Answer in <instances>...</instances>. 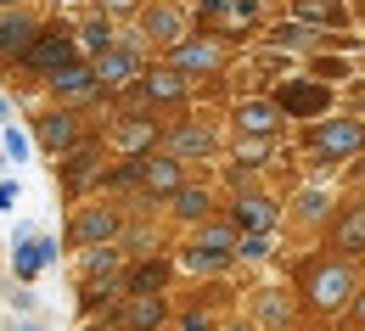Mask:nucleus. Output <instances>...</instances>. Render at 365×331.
I'll use <instances>...</instances> for the list:
<instances>
[{"instance_id": "obj_34", "label": "nucleus", "mask_w": 365, "mask_h": 331, "mask_svg": "<svg viewBox=\"0 0 365 331\" xmlns=\"http://www.w3.org/2000/svg\"><path fill=\"white\" fill-rule=\"evenodd\" d=\"M175 331H220V315H214V309H202V303H191Z\"/></svg>"}, {"instance_id": "obj_10", "label": "nucleus", "mask_w": 365, "mask_h": 331, "mask_svg": "<svg viewBox=\"0 0 365 331\" xmlns=\"http://www.w3.org/2000/svg\"><path fill=\"white\" fill-rule=\"evenodd\" d=\"M230 130L236 135H270V141H281V130H287V112L275 107V95H236L230 101Z\"/></svg>"}, {"instance_id": "obj_38", "label": "nucleus", "mask_w": 365, "mask_h": 331, "mask_svg": "<svg viewBox=\"0 0 365 331\" xmlns=\"http://www.w3.org/2000/svg\"><path fill=\"white\" fill-rule=\"evenodd\" d=\"M349 320H354V326H365V281H360V292H354V309H349Z\"/></svg>"}, {"instance_id": "obj_26", "label": "nucleus", "mask_w": 365, "mask_h": 331, "mask_svg": "<svg viewBox=\"0 0 365 331\" xmlns=\"http://www.w3.org/2000/svg\"><path fill=\"white\" fill-rule=\"evenodd\" d=\"M68 163H62V186L68 191H85L91 180H101V141H79L62 152Z\"/></svg>"}, {"instance_id": "obj_36", "label": "nucleus", "mask_w": 365, "mask_h": 331, "mask_svg": "<svg viewBox=\"0 0 365 331\" xmlns=\"http://www.w3.org/2000/svg\"><path fill=\"white\" fill-rule=\"evenodd\" d=\"M140 6H146V0H96V11H101V17H135Z\"/></svg>"}, {"instance_id": "obj_21", "label": "nucleus", "mask_w": 365, "mask_h": 331, "mask_svg": "<svg viewBox=\"0 0 365 331\" xmlns=\"http://www.w3.org/2000/svg\"><path fill=\"white\" fill-rule=\"evenodd\" d=\"M140 46H124V40H113V46L96 56V73H101V85L107 90H124V85H135L140 79Z\"/></svg>"}, {"instance_id": "obj_35", "label": "nucleus", "mask_w": 365, "mask_h": 331, "mask_svg": "<svg viewBox=\"0 0 365 331\" xmlns=\"http://www.w3.org/2000/svg\"><path fill=\"white\" fill-rule=\"evenodd\" d=\"M0 152H6V157H29V135H23L17 124H0Z\"/></svg>"}, {"instance_id": "obj_46", "label": "nucleus", "mask_w": 365, "mask_h": 331, "mask_svg": "<svg viewBox=\"0 0 365 331\" xmlns=\"http://www.w3.org/2000/svg\"><path fill=\"white\" fill-rule=\"evenodd\" d=\"M0 6H17V0H0Z\"/></svg>"}, {"instance_id": "obj_9", "label": "nucleus", "mask_w": 365, "mask_h": 331, "mask_svg": "<svg viewBox=\"0 0 365 331\" xmlns=\"http://www.w3.org/2000/svg\"><path fill=\"white\" fill-rule=\"evenodd\" d=\"M225 214L236 219V231H259V236H275V231L287 225V208L275 202L270 191H253V186H242V191H236Z\"/></svg>"}, {"instance_id": "obj_15", "label": "nucleus", "mask_w": 365, "mask_h": 331, "mask_svg": "<svg viewBox=\"0 0 365 331\" xmlns=\"http://www.w3.org/2000/svg\"><path fill=\"white\" fill-rule=\"evenodd\" d=\"M337 214V186H298L292 191V202H287V219H292V231H326V219Z\"/></svg>"}, {"instance_id": "obj_3", "label": "nucleus", "mask_w": 365, "mask_h": 331, "mask_svg": "<svg viewBox=\"0 0 365 331\" xmlns=\"http://www.w3.org/2000/svg\"><path fill=\"white\" fill-rule=\"evenodd\" d=\"M191 6H197V28L220 34L230 46H242V40H253V34L264 28L259 0H191Z\"/></svg>"}, {"instance_id": "obj_31", "label": "nucleus", "mask_w": 365, "mask_h": 331, "mask_svg": "<svg viewBox=\"0 0 365 331\" xmlns=\"http://www.w3.org/2000/svg\"><path fill=\"white\" fill-rule=\"evenodd\" d=\"M118 264H124L118 241H101V247H85V281H113V275H118Z\"/></svg>"}, {"instance_id": "obj_12", "label": "nucleus", "mask_w": 365, "mask_h": 331, "mask_svg": "<svg viewBox=\"0 0 365 331\" xmlns=\"http://www.w3.org/2000/svg\"><path fill=\"white\" fill-rule=\"evenodd\" d=\"M135 95L146 101V107H185V95H191V79H185L175 62H152V68H140Z\"/></svg>"}, {"instance_id": "obj_4", "label": "nucleus", "mask_w": 365, "mask_h": 331, "mask_svg": "<svg viewBox=\"0 0 365 331\" xmlns=\"http://www.w3.org/2000/svg\"><path fill=\"white\" fill-rule=\"evenodd\" d=\"M275 107L287 112V118H298V124H309V118H326L331 107H337V85H326L315 73H281V85H275Z\"/></svg>"}, {"instance_id": "obj_47", "label": "nucleus", "mask_w": 365, "mask_h": 331, "mask_svg": "<svg viewBox=\"0 0 365 331\" xmlns=\"http://www.w3.org/2000/svg\"><path fill=\"white\" fill-rule=\"evenodd\" d=\"M360 331H365V326H360Z\"/></svg>"}, {"instance_id": "obj_41", "label": "nucleus", "mask_w": 365, "mask_h": 331, "mask_svg": "<svg viewBox=\"0 0 365 331\" xmlns=\"http://www.w3.org/2000/svg\"><path fill=\"white\" fill-rule=\"evenodd\" d=\"M354 163L360 169H343V174H349V186H365V157H354Z\"/></svg>"}, {"instance_id": "obj_28", "label": "nucleus", "mask_w": 365, "mask_h": 331, "mask_svg": "<svg viewBox=\"0 0 365 331\" xmlns=\"http://www.w3.org/2000/svg\"><path fill=\"white\" fill-rule=\"evenodd\" d=\"M304 73H315L326 85H349V79H354V62H349L337 46H320L315 56H304Z\"/></svg>"}, {"instance_id": "obj_39", "label": "nucleus", "mask_w": 365, "mask_h": 331, "mask_svg": "<svg viewBox=\"0 0 365 331\" xmlns=\"http://www.w3.org/2000/svg\"><path fill=\"white\" fill-rule=\"evenodd\" d=\"M220 331H259V320L247 315V320H220Z\"/></svg>"}, {"instance_id": "obj_30", "label": "nucleus", "mask_w": 365, "mask_h": 331, "mask_svg": "<svg viewBox=\"0 0 365 331\" xmlns=\"http://www.w3.org/2000/svg\"><path fill=\"white\" fill-rule=\"evenodd\" d=\"M169 270H175L169 258H140L135 270L124 275V292H163V286H169Z\"/></svg>"}, {"instance_id": "obj_17", "label": "nucleus", "mask_w": 365, "mask_h": 331, "mask_svg": "<svg viewBox=\"0 0 365 331\" xmlns=\"http://www.w3.org/2000/svg\"><path fill=\"white\" fill-rule=\"evenodd\" d=\"M46 85H51V95H56L62 107H79V101H96V95L107 90V85H101V73H96V62H85V56H79V62H68L62 73H51Z\"/></svg>"}, {"instance_id": "obj_43", "label": "nucleus", "mask_w": 365, "mask_h": 331, "mask_svg": "<svg viewBox=\"0 0 365 331\" xmlns=\"http://www.w3.org/2000/svg\"><path fill=\"white\" fill-rule=\"evenodd\" d=\"M0 124H11V107H6V95H0Z\"/></svg>"}, {"instance_id": "obj_24", "label": "nucleus", "mask_w": 365, "mask_h": 331, "mask_svg": "<svg viewBox=\"0 0 365 331\" xmlns=\"http://www.w3.org/2000/svg\"><path fill=\"white\" fill-rule=\"evenodd\" d=\"M51 264H56V236H34V231H29V236L11 241V275L23 286L34 281L40 270H51Z\"/></svg>"}, {"instance_id": "obj_29", "label": "nucleus", "mask_w": 365, "mask_h": 331, "mask_svg": "<svg viewBox=\"0 0 365 331\" xmlns=\"http://www.w3.org/2000/svg\"><path fill=\"white\" fill-rule=\"evenodd\" d=\"M180 270L185 275H230L236 253H202V247H180Z\"/></svg>"}, {"instance_id": "obj_14", "label": "nucleus", "mask_w": 365, "mask_h": 331, "mask_svg": "<svg viewBox=\"0 0 365 331\" xmlns=\"http://www.w3.org/2000/svg\"><path fill=\"white\" fill-rule=\"evenodd\" d=\"M247 309H253L259 331H292L304 315V298H292V286H259L247 298Z\"/></svg>"}, {"instance_id": "obj_42", "label": "nucleus", "mask_w": 365, "mask_h": 331, "mask_svg": "<svg viewBox=\"0 0 365 331\" xmlns=\"http://www.w3.org/2000/svg\"><path fill=\"white\" fill-rule=\"evenodd\" d=\"M354 28H360V34H365V0H360V6H354Z\"/></svg>"}, {"instance_id": "obj_2", "label": "nucleus", "mask_w": 365, "mask_h": 331, "mask_svg": "<svg viewBox=\"0 0 365 331\" xmlns=\"http://www.w3.org/2000/svg\"><path fill=\"white\" fill-rule=\"evenodd\" d=\"M298 152L309 157V169L315 174H337V169H349L354 157H365V112H326V118H309L304 124V135H298Z\"/></svg>"}, {"instance_id": "obj_5", "label": "nucleus", "mask_w": 365, "mask_h": 331, "mask_svg": "<svg viewBox=\"0 0 365 331\" xmlns=\"http://www.w3.org/2000/svg\"><path fill=\"white\" fill-rule=\"evenodd\" d=\"M230 56H236V46H230V40H220V34H208V28H191L180 46L169 51V62L180 68L185 79H225Z\"/></svg>"}, {"instance_id": "obj_23", "label": "nucleus", "mask_w": 365, "mask_h": 331, "mask_svg": "<svg viewBox=\"0 0 365 331\" xmlns=\"http://www.w3.org/2000/svg\"><path fill=\"white\" fill-rule=\"evenodd\" d=\"M34 141L46 146V152H56V157H62L68 146H79V112L56 101L51 112H40V118H34Z\"/></svg>"}, {"instance_id": "obj_45", "label": "nucleus", "mask_w": 365, "mask_h": 331, "mask_svg": "<svg viewBox=\"0 0 365 331\" xmlns=\"http://www.w3.org/2000/svg\"><path fill=\"white\" fill-rule=\"evenodd\" d=\"M0 169H6V152H0Z\"/></svg>"}, {"instance_id": "obj_25", "label": "nucleus", "mask_w": 365, "mask_h": 331, "mask_svg": "<svg viewBox=\"0 0 365 331\" xmlns=\"http://www.w3.org/2000/svg\"><path fill=\"white\" fill-rule=\"evenodd\" d=\"M287 11H292V17H304V23H315L326 40H331V34H349V28H354V11H349L343 0H292Z\"/></svg>"}, {"instance_id": "obj_18", "label": "nucleus", "mask_w": 365, "mask_h": 331, "mask_svg": "<svg viewBox=\"0 0 365 331\" xmlns=\"http://www.w3.org/2000/svg\"><path fill=\"white\" fill-rule=\"evenodd\" d=\"M107 141H113L118 157H146V152L163 146V124H158V118H113Z\"/></svg>"}, {"instance_id": "obj_16", "label": "nucleus", "mask_w": 365, "mask_h": 331, "mask_svg": "<svg viewBox=\"0 0 365 331\" xmlns=\"http://www.w3.org/2000/svg\"><path fill=\"white\" fill-rule=\"evenodd\" d=\"M264 40H270V51H281V56H315L320 46H326V34H320L315 23H304V17H275V23H264Z\"/></svg>"}, {"instance_id": "obj_27", "label": "nucleus", "mask_w": 365, "mask_h": 331, "mask_svg": "<svg viewBox=\"0 0 365 331\" xmlns=\"http://www.w3.org/2000/svg\"><path fill=\"white\" fill-rule=\"evenodd\" d=\"M169 214H175L180 225H202V219L220 214V196H214L208 186H191V180H185V186L169 196Z\"/></svg>"}, {"instance_id": "obj_22", "label": "nucleus", "mask_w": 365, "mask_h": 331, "mask_svg": "<svg viewBox=\"0 0 365 331\" xmlns=\"http://www.w3.org/2000/svg\"><path fill=\"white\" fill-rule=\"evenodd\" d=\"M46 23H34L29 11H17V6H0V62H23V51L34 46V34H40Z\"/></svg>"}, {"instance_id": "obj_8", "label": "nucleus", "mask_w": 365, "mask_h": 331, "mask_svg": "<svg viewBox=\"0 0 365 331\" xmlns=\"http://www.w3.org/2000/svg\"><path fill=\"white\" fill-rule=\"evenodd\" d=\"M68 62H79V40L68 34V28H40L34 34V46L23 51V73H40V79H51V73H62Z\"/></svg>"}, {"instance_id": "obj_44", "label": "nucleus", "mask_w": 365, "mask_h": 331, "mask_svg": "<svg viewBox=\"0 0 365 331\" xmlns=\"http://www.w3.org/2000/svg\"><path fill=\"white\" fill-rule=\"evenodd\" d=\"M11 331H40V320H23V326H11Z\"/></svg>"}, {"instance_id": "obj_33", "label": "nucleus", "mask_w": 365, "mask_h": 331, "mask_svg": "<svg viewBox=\"0 0 365 331\" xmlns=\"http://www.w3.org/2000/svg\"><path fill=\"white\" fill-rule=\"evenodd\" d=\"M236 264H270V236L242 231V241H236Z\"/></svg>"}, {"instance_id": "obj_40", "label": "nucleus", "mask_w": 365, "mask_h": 331, "mask_svg": "<svg viewBox=\"0 0 365 331\" xmlns=\"http://www.w3.org/2000/svg\"><path fill=\"white\" fill-rule=\"evenodd\" d=\"M11 202H17V186H11V180H0V208H11Z\"/></svg>"}, {"instance_id": "obj_7", "label": "nucleus", "mask_w": 365, "mask_h": 331, "mask_svg": "<svg viewBox=\"0 0 365 331\" xmlns=\"http://www.w3.org/2000/svg\"><path fill=\"white\" fill-rule=\"evenodd\" d=\"M163 146H169L175 157H185V163H208V157L225 152V135H220L214 118H180V124L163 130Z\"/></svg>"}, {"instance_id": "obj_13", "label": "nucleus", "mask_w": 365, "mask_h": 331, "mask_svg": "<svg viewBox=\"0 0 365 331\" xmlns=\"http://www.w3.org/2000/svg\"><path fill=\"white\" fill-rule=\"evenodd\" d=\"M180 186H185V157H175L169 146L140 157V196L146 202H169Z\"/></svg>"}, {"instance_id": "obj_20", "label": "nucleus", "mask_w": 365, "mask_h": 331, "mask_svg": "<svg viewBox=\"0 0 365 331\" xmlns=\"http://www.w3.org/2000/svg\"><path fill=\"white\" fill-rule=\"evenodd\" d=\"M169 326V298L163 292H130L118 309V331H163Z\"/></svg>"}, {"instance_id": "obj_1", "label": "nucleus", "mask_w": 365, "mask_h": 331, "mask_svg": "<svg viewBox=\"0 0 365 331\" xmlns=\"http://www.w3.org/2000/svg\"><path fill=\"white\" fill-rule=\"evenodd\" d=\"M292 286H298V298H304V309H309V315L337 320V315H349V309H354L360 264H354V258H343V253H331V247H315V253H304V258L292 264Z\"/></svg>"}, {"instance_id": "obj_11", "label": "nucleus", "mask_w": 365, "mask_h": 331, "mask_svg": "<svg viewBox=\"0 0 365 331\" xmlns=\"http://www.w3.org/2000/svg\"><path fill=\"white\" fill-rule=\"evenodd\" d=\"M326 247L343 253V258H354V264H365V196L337 202V214L326 219Z\"/></svg>"}, {"instance_id": "obj_37", "label": "nucleus", "mask_w": 365, "mask_h": 331, "mask_svg": "<svg viewBox=\"0 0 365 331\" xmlns=\"http://www.w3.org/2000/svg\"><path fill=\"white\" fill-rule=\"evenodd\" d=\"M349 101H354V112H365V79H360V73L349 79Z\"/></svg>"}, {"instance_id": "obj_19", "label": "nucleus", "mask_w": 365, "mask_h": 331, "mask_svg": "<svg viewBox=\"0 0 365 331\" xmlns=\"http://www.w3.org/2000/svg\"><path fill=\"white\" fill-rule=\"evenodd\" d=\"M118 231H124V214L113 202H91V208H79V219H73L68 236L79 247H101V241H118Z\"/></svg>"}, {"instance_id": "obj_6", "label": "nucleus", "mask_w": 365, "mask_h": 331, "mask_svg": "<svg viewBox=\"0 0 365 331\" xmlns=\"http://www.w3.org/2000/svg\"><path fill=\"white\" fill-rule=\"evenodd\" d=\"M135 23H140V40L146 46H158V51H175L197 28V17L185 11V0H146L135 11Z\"/></svg>"}, {"instance_id": "obj_32", "label": "nucleus", "mask_w": 365, "mask_h": 331, "mask_svg": "<svg viewBox=\"0 0 365 331\" xmlns=\"http://www.w3.org/2000/svg\"><path fill=\"white\" fill-rule=\"evenodd\" d=\"M73 40H79V56H101V51L113 46V17H101V11H96L91 23H79V34H73Z\"/></svg>"}]
</instances>
